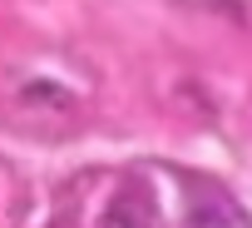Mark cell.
I'll return each instance as SVG.
<instances>
[{
    "label": "cell",
    "instance_id": "6da1fadb",
    "mask_svg": "<svg viewBox=\"0 0 252 228\" xmlns=\"http://www.w3.org/2000/svg\"><path fill=\"white\" fill-rule=\"evenodd\" d=\"M188 218H193V223H213V218H227V223H232V218H242V213H237V208H227V203H208V208H198V203H193V208H188Z\"/></svg>",
    "mask_w": 252,
    "mask_h": 228
}]
</instances>
